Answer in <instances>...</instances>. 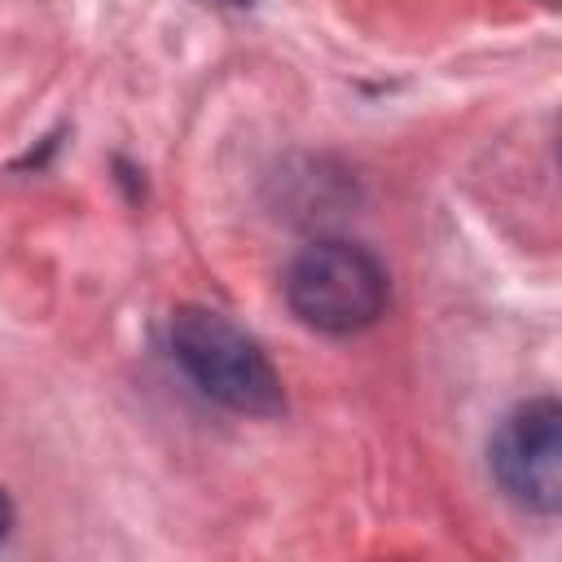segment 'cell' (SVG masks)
Listing matches in <instances>:
<instances>
[{"label": "cell", "mask_w": 562, "mask_h": 562, "mask_svg": "<svg viewBox=\"0 0 562 562\" xmlns=\"http://www.w3.org/2000/svg\"><path fill=\"white\" fill-rule=\"evenodd\" d=\"M9 527H13V505H9V496L0 492V544H4V536H9Z\"/></svg>", "instance_id": "277c9868"}, {"label": "cell", "mask_w": 562, "mask_h": 562, "mask_svg": "<svg viewBox=\"0 0 562 562\" xmlns=\"http://www.w3.org/2000/svg\"><path fill=\"white\" fill-rule=\"evenodd\" d=\"M285 303L321 334L369 329L386 307V268L356 241L321 237L294 255L285 272Z\"/></svg>", "instance_id": "7a4b0ae2"}, {"label": "cell", "mask_w": 562, "mask_h": 562, "mask_svg": "<svg viewBox=\"0 0 562 562\" xmlns=\"http://www.w3.org/2000/svg\"><path fill=\"white\" fill-rule=\"evenodd\" d=\"M171 351L206 400L250 417H272L285 408L272 360L228 316L211 307H180L171 316Z\"/></svg>", "instance_id": "6da1fadb"}, {"label": "cell", "mask_w": 562, "mask_h": 562, "mask_svg": "<svg viewBox=\"0 0 562 562\" xmlns=\"http://www.w3.org/2000/svg\"><path fill=\"white\" fill-rule=\"evenodd\" d=\"M228 4H250V0H228Z\"/></svg>", "instance_id": "5b68a950"}, {"label": "cell", "mask_w": 562, "mask_h": 562, "mask_svg": "<svg viewBox=\"0 0 562 562\" xmlns=\"http://www.w3.org/2000/svg\"><path fill=\"white\" fill-rule=\"evenodd\" d=\"M492 474L501 492L527 514H558L562 505V408L558 400L518 404L492 439Z\"/></svg>", "instance_id": "3957f363"}]
</instances>
